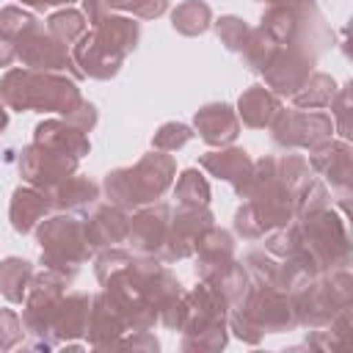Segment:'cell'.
I'll return each instance as SVG.
<instances>
[{
	"instance_id": "obj_1",
	"label": "cell",
	"mask_w": 353,
	"mask_h": 353,
	"mask_svg": "<svg viewBox=\"0 0 353 353\" xmlns=\"http://www.w3.org/2000/svg\"><path fill=\"white\" fill-rule=\"evenodd\" d=\"M0 99L11 110H47L69 116L83 94L74 77L63 72H41V69H8L0 77Z\"/></svg>"
},
{
	"instance_id": "obj_2",
	"label": "cell",
	"mask_w": 353,
	"mask_h": 353,
	"mask_svg": "<svg viewBox=\"0 0 353 353\" xmlns=\"http://www.w3.org/2000/svg\"><path fill=\"white\" fill-rule=\"evenodd\" d=\"M174 176H176L174 157L168 152L152 149L135 165L113 168L105 176L102 190H105L110 204L130 212V210H138L143 204H152V201L163 199V193L171 188Z\"/></svg>"
},
{
	"instance_id": "obj_3",
	"label": "cell",
	"mask_w": 353,
	"mask_h": 353,
	"mask_svg": "<svg viewBox=\"0 0 353 353\" xmlns=\"http://www.w3.org/2000/svg\"><path fill=\"white\" fill-rule=\"evenodd\" d=\"M279 47H295L309 55H320L328 44H334V30L328 28L323 11L314 0H279L270 3L259 22Z\"/></svg>"
},
{
	"instance_id": "obj_4",
	"label": "cell",
	"mask_w": 353,
	"mask_h": 353,
	"mask_svg": "<svg viewBox=\"0 0 353 353\" xmlns=\"http://www.w3.org/2000/svg\"><path fill=\"white\" fill-rule=\"evenodd\" d=\"M290 301L298 317V325L323 328L331 323L336 312L353 306V279L347 268H336L328 273H317L303 284L290 290Z\"/></svg>"
},
{
	"instance_id": "obj_5",
	"label": "cell",
	"mask_w": 353,
	"mask_h": 353,
	"mask_svg": "<svg viewBox=\"0 0 353 353\" xmlns=\"http://www.w3.org/2000/svg\"><path fill=\"white\" fill-rule=\"evenodd\" d=\"M295 223H298V234H301V248L312 256V262L323 273L350 265L347 226H345V218L331 204L312 210L306 215H298Z\"/></svg>"
},
{
	"instance_id": "obj_6",
	"label": "cell",
	"mask_w": 353,
	"mask_h": 353,
	"mask_svg": "<svg viewBox=\"0 0 353 353\" xmlns=\"http://www.w3.org/2000/svg\"><path fill=\"white\" fill-rule=\"evenodd\" d=\"M36 240L41 245V268H52L69 279H74L80 265L91 256L85 223L69 212H58L47 221L41 218L36 226Z\"/></svg>"
},
{
	"instance_id": "obj_7",
	"label": "cell",
	"mask_w": 353,
	"mask_h": 353,
	"mask_svg": "<svg viewBox=\"0 0 353 353\" xmlns=\"http://www.w3.org/2000/svg\"><path fill=\"white\" fill-rule=\"evenodd\" d=\"M69 276L52 270V268H41L39 273H33L25 301H22V328L28 336H33L30 347L39 350H52L55 339H52V317L58 312V303L69 287Z\"/></svg>"
},
{
	"instance_id": "obj_8",
	"label": "cell",
	"mask_w": 353,
	"mask_h": 353,
	"mask_svg": "<svg viewBox=\"0 0 353 353\" xmlns=\"http://www.w3.org/2000/svg\"><path fill=\"white\" fill-rule=\"evenodd\" d=\"M14 50H17V58L28 66V69H41V72H69V77L80 80L83 72L77 69L74 58H72V50L69 44L58 41L47 25L41 22H33L28 30H22L17 39H14Z\"/></svg>"
},
{
	"instance_id": "obj_9",
	"label": "cell",
	"mask_w": 353,
	"mask_h": 353,
	"mask_svg": "<svg viewBox=\"0 0 353 353\" xmlns=\"http://www.w3.org/2000/svg\"><path fill=\"white\" fill-rule=\"evenodd\" d=\"M268 130L273 135V143L281 149H314L334 138V121L323 110L281 108Z\"/></svg>"
},
{
	"instance_id": "obj_10",
	"label": "cell",
	"mask_w": 353,
	"mask_h": 353,
	"mask_svg": "<svg viewBox=\"0 0 353 353\" xmlns=\"http://www.w3.org/2000/svg\"><path fill=\"white\" fill-rule=\"evenodd\" d=\"M240 309H245V314L262 328V334H284V331L298 328V317H295V309H292L287 290L251 281V290L243 298Z\"/></svg>"
},
{
	"instance_id": "obj_11",
	"label": "cell",
	"mask_w": 353,
	"mask_h": 353,
	"mask_svg": "<svg viewBox=\"0 0 353 353\" xmlns=\"http://www.w3.org/2000/svg\"><path fill=\"white\" fill-rule=\"evenodd\" d=\"M77 157L66 154V152H58V149H50V146H41V143H30L19 152V160H17V168H19V176L39 188V190H52L58 182H63L66 176L77 174Z\"/></svg>"
},
{
	"instance_id": "obj_12",
	"label": "cell",
	"mask_w": 353,
	"mask_h": 353,
	"mask_svg": "<svg viewBox=\"0 0 353 353\" xmlns=\"http://www.w3.org/2000/svg\"><path fill=\"white\" fill-rule=\"evenodd\" d=\"M226 314H229V306L223 295L210 281L201 279L190 292L182 295V323L176 331H182V336H196L201 331L229 328Z\"/></svg>"
},
{
	"instance_id": "obj_13",
	"label": "cell",
	"mask_w": 353,
	"mask_h": 353,
	"mask_svg": "<svg viewBox=\"0 0 353 353\" xmlns=\"http://www.w3.org/2000/svg\"><path fill=\"white\" fill-rule=\"evenodd\" d=\"M212 223H215V218H212L210 207H185V204H179L176 212H171L168 234H165V243H163L157 256L163 262H179V259L193 256L199 237Z\"/></svg>"
},
{
	"instance_id": "obj_14",
	"label": "cell",
	"mask_w": 353,
	"mask_h": 353,
	"mask_svg": "<svg viewBox=\"0 0 353 353\" xmlns=\"http://www.w3.org/2000/svg\"><path fill=\"white\" fill-rule=\"evenodd\" d=\"M350 141H325L314 149H309V168L323 176L331 190L339 193V204L342 210H347V196H350V185H353V163H350Z\"/></svg>"
},
{
	"instance_id": "obj_15",
	"label": "cell",
	"mask_w": 353,
	"mask_h": 353,
	"mask_svg": "<svg viewBox=\"0 0 353 353\" xmlns=\"http://www.w3.org/2000/svg\"><path fill=\"white\" fill-rule=\"evenodd\" d=\"M314 66H317L314 55L295 50V47H279L270 63L265 66L262 77H265V85L276 97H292L306 83V77L314 72Z\"/></svg>"
},
{
	"instance_id": "obj_16",
	"label": "cell",
	"mask_w": 353,
	"mask_h": 353,
	"mask_svg": "<svg viewBox=\"0 0 353 353\" xmlns=\"http://www.w3.org/2000/svg\"><path fill=\"white\" fill-rule=\"evenodd\" d=\"M168 221H171V207L165 201H152L138 207L130 215V232H127V243L132 245V251L157 256L168 234Z\"/></svg>"
},
{
	"instance_id": "obj_17",
	"label": "cell",
	"mask_w": 353,
	"mask_h": 353,
	"mask_svg": "<svg viewBox=\"0 0 353 353\" xmlns=\"http://www.w3.org/2000/svg\"><path fill=\"white\" fill-rule=\"evenodd\" d=\"M193 127L199 138L210 146H229L240 135V119L237 110L226 102H210L201 105L193 116Z\"/></svg>"
},
{
	"instance_id": "obj_18",
	"label": "cell",
	"mask_w": 353,
	"mask_h": 353,
	"mask_svg": "<svg viewBox=\"0 0 353 353\" xmlns=\"http://www.w3.org/2000/svg\"><path fill=\"white\" fill-rule=\"evenodd\" d=\"M72 58L77 63V69L83 72V77H94V80H110L119 74L124 58L113 55L97 36L94 30H85L74 44H72Z\"/></svg>"
},
{
	"instance_id": "obj_19",
	"label": "cell",
	"mask_w": 353,
	"mask_h": 353,
	"mask_svg": "<svg viewBox=\"0 0 353 353\" xmlns=\"http://www.w3.org/2000/svg\"><path fill=\"white\" fill-rule=\"evenodd\" d=\"M85 223V240L91 245V251H102V248H113L119 243L127 240L130 232V212L116 207V204H102L97 207Z\"/></svg>"
},
{
	"instance_id": "obj_20",
	"label": "cell",
	"mask_w": 353,
	"mask_h": 353,
	"mask_svg": "<svg viewBox=\"0 0 353 353\" xmlns=\"http://www.w3.org/2000/svg\"><path fill=\"white\" fill-rule=\"evenodd\" d=\"M127 334L124 320L119 312L105 301V295H91V312H88V325H85V339L88 347L94 350H116L119 339Z\"/></svg>"
},
{
	"instance_id": "obj_21",
	"label": "cell",
	"mask_w": 353,
	"mask_h": 353,
	"mask_svg": "<svg viewBox=\"0 0 353 353\" xmlns=\"http://www.w3.org/2000/svg\"><path fill=\"white\" fill-rule=\"evenodd\" d=\"M199 165L210 174V176H218L223 182H229L234 188V193L240 196L248 176H251V168H254V160L248 157L245 149H237V146H221L215 152H207L199 157Z\"/></svg>"
},
{
	"instance_id": "obj_22",
	"label": "cell",
	"mask_w": 353,
	"mask_h": 353,
	"mask_svg": "<svg viewBox=\"0 0 353 353\" xmlns=\"http://www.w3.org/2000/svg\"><path fill=\"white\" fill-rule=\"evenodd\" d=\"M88 312H91V295L88 292H63L58 312L52 317V339L55 345H66L74 342L80 336H85V325H88Z\"/></svg>"
},
{
	"instance_id": "obj_23",
	"label": "cell",
	"mask_w": 353,
	"mask_h": 353,
	"mask_svg": "<svg viewBox=\"0 0 353 353\" xmlns=\"http://www.w3.org/2000/svg\"><path fill=\"white\" fill-rule=\"evenodd\" d=\"M33 143L66 152V154H72L77 160L91 152L88 135L83 130H77L74 124H69L66 119H44V121H39L36 130H33Z\"/></svg>"
},
{
	"instance_id": "obj_24",
	"label": "cell",
	"mask_w": 353,
	"mask_h": 353,
	"mask_svg": "<svg viewBox=\"0 0 353 353\" xmlns=\"http://www.w3.org/2000/svg\"><path fill=\"white\" fill-rule=\"evenodd\" d=\"M281 97H276L268 85H248L237 99V119L251 130H268L281 110Z\"/></svg>"
},
{
	"instance_id": "obj_25",
	"label": "cell",
	"mask_w": 353,
	"mask_h": 353,
	"mask_svg": "<svg viewBox=\"0 0 353 353\" xmlns=\"http://www.w3.org/2000/svg\"><path fill=\"white\" fill-rule=\"evenodd\" d=\"M50 196L33 185H19L11 193V204H8V221L14 226V232L28 234L39 226V221L50 212Z\"/></svg>"
},
{
	"instance_id": "obj_26",
	"label": "cell",
	"mask_w": 353,
	"mask_h": 353,
	"mask_svg": "<svg viewBox=\"0 0 353 353\" xmlns=\"http://www.w3.org/2000/svg\"><path fill=\"white\" fill-rule=\"evenodd\" d=\"M193 254L199 256V265H196L199 279H210L215 270H221L226 262L234 259V237H232L226 229H221V226L212 223V226L199 237Z\"/></svg>"
},
{
	"instance_id": "obj_27",
	"label": "cell",
	"mask_w": 353,
	"mask_h": 353,
	"mask_svg": "<svg viewBox=\"0 0 353 353\" xmlns=\"http://www.w3.org/2000/svg\"><path fill=\"white\" fill-rule=\"evenodd\" d=\"M91 30L119 58H127L138 47V39H141V25L135 19H130V17H116V14H108Z\"/></svg>"
},
{
	"instance_id": "obj_28",
	"label": "cell",
	"mask_w": 353,
	"mask_h": 353,
	"mask_svg": "<svg viewBox=\"0 0 353 353\" xmlns=\"http://www.w3.org/2000/svg\"><path fill=\"white\" fill-rule=\"evenodd\" d=\"M50 196V207L58 212H69V210H85L91 204H97L99 199V185L91 182L88 176H66L63 182H58L52 190H47Z\"/></svg>"
},
{
	"instance_id": "obj_29",
	"label": "cell",
	"mask_w": 353,
	"mask_h": 353,
	"mask_svg": "<svg viewBox=\"0 0 353 353\" xmlns=\"http://www.w3.org/2000/svg\"><path fill=\"white\" fill-rule=\"evenodd\" d=\"M204 281H210V284L223 295V301H226L229 309H232V306H240L243 298H245L248 290H251V276H248L245 265H240L237 259L226 262L221 270H215V273H212L210 279H204Z\"/></svg>"
},
{
	"instance_id": "obj_30",
	"label": "cell",
	"mask_w": 353,
	"mask_h": 353,
	"mask_svg": "<svg viewBox=\"0 0 353 353\" xmlns=\"http://www.w3.org/2000/svg\"><path fill=\"white\" fill-rule=\"evenodd\" d=\"M33 265L22 256H6L0 259V295L8 303H22L28 284L33 279Z\"/></svg>"
},
{
	"instance_id": "obj_31",
	"label": "cell",
	"mask_w": 353,
	"mask_h": 353,
	"mask_svg": "<svg viewBox=\"0 0 353 353\" xmlns=\"http://www.w3.org/2000/svg\"><path fill=\"white\" fill-rule=\"evenodd\" d=\"M334 94H336V80L331 74H325V72H312L306 77V83L290 99L301 110H317V108H328Z\"/></svg>"
},
{
	"instance_id": "obj_32",
	"label": "cell",
	"mask_w": 353,
	"mask_h": 353,
	"mask_svg": "<svg viewBox=\"0 0 353 353\" xmlns=\"http://www.w3.org/2000/svg\"><path fill=\"white\" fill-rule=\"evenodd\" d=\"M171 25L182 36H201L212 25V8L204 0H185L171 11Z\"/></svg>"
},
{
	"instance_id": "obj_33",
	"label": "cell",
	"mask_w": 353,
	"mask_h": 353,
	"mask_svg": "<svg viewBox=\"0 0 353 353\" xmlns=\"http://www.w3.org/2000/svg\"><path fill=\"white\" fill-rule=\"evenodd\" d=\"M276 50H279L276 39H273L268 30L254 28V30H248V36H245V41H243L240 55H243V61H245V66H248L251 72L262 74L265 66L270 63V58L276 55Z\"/></svg>"
},
{
	"instance_id": "obj_34",
	"label": "cell",
	"mask_w": 353,
	"mask_h": 353,
	"mask_svg": "<svg viewBox=\"0 0 353 353\" xmlns=\"http://www.w3.org/2000/svg\"><path fill=\"white\" fill-rule=\"evenodd\" d=\"M210 182L204 179V174L199 168H185L179 176H176V185H174V199L176 204H185V207H210Z\"/></svg>"
},
{
	"instance_id": "obj_35",
	"label": "cell",
	"mask_w": 353,
	"mask_h": 353,
	"mask_svg": "<svg viewBox=\"0 0 353 353\" xmlns=\"http://www.w3.org/2000/svg\"><path fill=\"white\" fill-rule=\"evenodd\" d=\"M85 28H88V22H85L83 11H74V8H69V6H63L61 11H52V14L47 17V30H50L58 41H63V44H74V41L85 33Z\"/></svg>"
},
{
	"instance_id": "obj_36",
	"label": "cell",
	"mask_w": 353,
	"mask_h": 353,
	"mask_svg": "<svg viewBox=\"0 0 353 353\" xmlns=\"http://www.w3.org/2000/svg\"><path fill=\"white\" fill-rule=\"evenodd\" d=\"M245 270L254 284L279 287L281 290V259L268 251H248L245 254Z\"/></svg>"
},
{
	"instance_id": "obj_37",
	"label": "cell",
	"mask_w": 353,
	"mask_h": 353,
	"mask_svg": "<svg viewBox=\"0 0 353 353\" xmlns=\"http://www.w3.org/2000/svg\"><path fill=\"white\" fill-rule=\"evenodd\" d=\"M276 168H279V176H281V182L295 193V199H298V193L306 188V182L312 179V168H309V163L301 157V154H284V157H276Z\"/></svg>"
},
{
	"instance_id": "obj_38",
	"label": "cell",
	"mask_w": 353,
	"mask_h": 353,
	"mask_svg": "<svg viewBox=\"0 0 353 353\" xmlns=\"http://www.w3.org/2000/svg\"><path fill=\"white\" fill-rule=\"evenodd\" d=\"M265 251L273 254V256H279V259L298 254V251H301L298 223L290 221V223H284V226H279V229H270V232L265 234Z\"/></svg>"
},
{
	"instance_id": "obj_39",
	"label": "cell",
	"mask_w": 353,
	"mask_h": 353,
	"mask_svg": "<svg viewBox=\"0 0 353 353\" xmlns=\"http://www.w3.org/2000/svg\"><path fill=\"white\" fill-rule=\"evenodd\" d=\"M212 28H215V36L221 39V44H223L229 52H240L243 41H245V36H248V30H251L248 22L240 19V17H234V14H226V17L215 19Z\"/></svg>"
},
{
	"instance_id": "obj_40",
	"label": "cell",
	"mask_w": 353,
	"mask_h": 353,
	"mask_svg": "<svg viewBox=\"0 0 353 353\" xmlns=\"http://www.w3.org/2000/svg\"><path fill=\"white\" fill-rule=\"evenodd\" d=\"M193 135H196V132H193L188 124H182V121H165V124L157 127V132H154V138H152V149L176 152V149H182Z\"/></svg>"
},
{
	"instance_id": "obj_41",
	"label": "cell",
	"mask_w": 353,
	"mask_h": 353,
	"mask_svg": "<svg viewBox=\"0 0 353 353\" xmlns=\"http://www.w3.org/2000/svg\"><path fill=\"white\" fill-rule=\"evenodd\" d=\"M33 22H39V19L30 11H25L19 6H3L0 8V39H6V41L14 44V39L22 30H28Z\"/></svg>"
},
{
	"instance_id": "obj_42",
	"label": "cell",
	"mask_w": 353,
	"mask_h": 353,
	"mask_svg": "<svg viewBox=\"0 0 353 353\" xmlns=\"http://www.w3.org/2000/svg\"><path fill=\"white\" fill-rule=\"evenodd\" d=\"M331 108V121H334V130L342 135V141H350V83H345L342 88H336L334 99L328 102Z\"/></svg>"
},
{
	"instance_id": "obj_43",
	"label": "cell",
	"mask_w": 353,
	"mask_h": 353,
	"mask_svg": "<svg viewBox=\"0 0 353 353\" xmlns=\"http://www.w3.org/2000/svg\"><path fill=\"white\" fill-rule=\"evenodd\" d=\"M226 325H229V331L240 339V342H245V345H259L262 342V328L245 314V309H240V306H234V309H229V314H226Z\"/></svg>"
},
{
	"instance_id": "obj_44",
	"label": "cell",
	"mask_w": 353,
	"mask_h": 353,
	"mask_svg": "<svg viewBox=\"0 0 353 353\" xmlns=\"http://www.w3.org/2000/svg\"><path fill=\"white\" fill-rule=\"evenodd\" d=\"M328 204H331L328 188H325L320 179H309L306 188H303V190L298 193V199H295V218H298V215H306V212H312V210L328 207Z\"/></svg>"
},
{
	"instance_id": "obj_45",
	"label": "cell",
	"mask_w": 353,
	"mask_h": 353,
	"mask_svg": "<svg viewBox=\"0 0 353 353\" xmlns=\"http://www.w3.org/2000/svg\"><path fill=\"white\" fill-rule=\"evenodd\" d=\"M229 339V328H212V331H201L196 336H182V350L188 353H215L223 350Z\"/></svg>"
},
{
	"instance_id": "obj_46",
	"label": "cell",
	"mask_w": 353,
	"mask_h": 353,
	"mask_svg": "<svg viewBox=\"0 0 353 353\" xmlns=\"http://www.w3.org/2000/svg\"><path fill=\"white\" fill-rule=\"evenodd\" d=\"M132 259V254L130 251H124V248H102V254L97 256V262H94V273H97V281L102 284L108 276H113V273H119L121 268H127V262Z\"/></svg>"
},
{
	"instance_id": "obj_47",
	"label": "cell",
	"mask_w": 353,
	"mask_h": 353,
	"mask_svg": "<svg viewBox=\"0 0 353 353\" xmlns=\"http://www.w3.org/2000/svg\"><path fill=\"white\" fill-rule=\"evenodd\" d=\"M25 328L14 309H0V350H11L22 342Z\"/></svg>"
},
{
	"instance_id": "obj_48",
	"label": "cell",
	"mask_w": 353,
	"mask_h": 353,
	"mask_svg": "<svg viewBox=\"0 0 353 353\" xmlns=\"http://www.w3.org/2000/svg\"><path fill=\"white\" fill-rule=\"evenodd\" d=\"M234 232L243 240H259V237H265V232H262V226H259V221H256V215H254V210H251L248 201H243L237 207V212H234Z\"/></svg>"
},
{
	"instance_id": "obj_49",
	"label": "cell",
	"mask_w": 353,
	"mask_h": 353,
	"mask_svg": "<svg viewBox=\"0 0 353 353\" xmlns=\"http://www.w3.org/2000/svg\"><path fill=\"white\" fill-rule=\"evenodd\" d=\"M157 347H160V342L154 339V334H152L149 328L127 331V334L119 339V345H116V350H157Z\"/></svg>"
},
{
	"instance_id": "obj_50",
	"label": "cell",
	"mask_w": 353,
	"mask_h": 353,
	"mask_svg": "<svg viewBox=\"0 0 353 353\" xmlns=\"http://www.w3.org/2000/svg\"><path fill=\"white\" fill-rule=\"evenodd\" d=\"M69 124H74L77 130H83V132H91L94 127H97V119H99V113H97V108L91 105V102H85V99H80V105L69 113V116H63Z\"/></svg>"
},
{
	"instance_id": "obj_51",
	"label": "cell",
	"mask_w": 353,
	"mask_h": 353,
	"mask_svg": "<svg viewBox=\"0 0 353 353\" xmlns=\"http://www.w3.org/2000/svg\"><path fill=\"white\" fill-rule=\"evenodd\" d=\"M127 11L135 14L138 19H157L168 11V0H132Z\"/></svg>"
},
{
	"instance_id": "obj_52",
	"label": "cell",
	"mask_w": 353,
	"mask_h": 353,
	"mask_svg": "<svg viewBox=\"0 0 353 353\" xmlns=\"http://www.w3.org/2000/svg\"><path fill=\"white\" fill-rule=\"evenodd\" d=\"M108 14H110L108 0H83V17L88 25H99Z\"/></svg>"
},
{
	"instance_id": "obj_53",
	"label": "cell",
	"mask_w": 353,
	"mask_h": 353,
	"mask_svg": "<svg viewBox=\"0 0 353 353\" xmlns=\"http://www.w3.org/2000/svg\"><path fill=\"white\" fill-rule=\"evenodd\" d=\"M14 61H17V50H14V44L6 41V39H0V69L11 66Z\"/></svg>"
},
{
	"instance_id": "obj_54",
	"label": "cell",
	"mask_w": 353,
	"mask_h": 353,
	"mask_svg": "<svg viewBox=\"0 0 353 353\" xmlns=\"http://www.w3.org/2000/svg\"><path fill=\"white\" fill-rule=\"evenodd\" d=\"M19 3L30 8H47V6H72L74 0H19Z\"/></svg>"
},
{
	"instance_id": "obj_55",
	"label": "cell",
	"mask_w": 353,
	"mask_h": 353,
	"mask_svg": "<svg viewBox=\"0 0 353 353\" xmlns=\"http://www.w3.org/2000/svg\"><path fill=\"white\" fill-rule=\"evenodd\" d=\"M8 127V110H6V105H3V99H0V132Z\"/></svg>"
},
{
	"instance_id": "obj_56",
	"label": "cell",
	"mask_w": 353,
	"mask_h": 353,
	"mask_svg": "<svg viewBox=\"0 0 353 353\" xmlns=\"http://www.w3.org/2000/svg\"><path fill=\"white\" fill-rule=\"evenodd\" d=\"M132 0H108V6L110 8H121V11H127V6H130Z\"/></svg>"
},
{
	"instance_id": "obj_57",
	"label": "cell",
	"mask_w": 353,
	"mask_h": 353,
	"mask_svg": "<svg viewBox=\"0 0 353 353\" xmlns=\"http://www.w3.org/2000/svg\"><path fill=\"white\" fill-rule=\"evenodd\" d=\"M262 3H268V6H270V3H279V0H262Z\"/></svg>"
}]
</instances>
